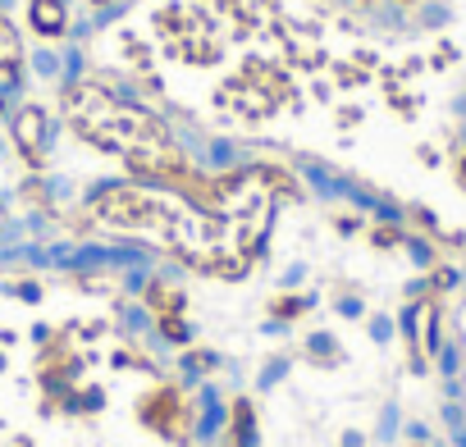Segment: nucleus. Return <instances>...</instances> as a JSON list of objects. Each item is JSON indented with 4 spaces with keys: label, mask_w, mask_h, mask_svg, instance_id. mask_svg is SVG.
Here are the masks:
<instances>
[{
    "label": "nucleus",
    "mask_w": 466,
    "mask_h": 447,
    "mask_svg": "<svg viewBox=\"0 0 466 447\" xmlns=\"http://www.w3.org/2000/svg\"><path fill=\"white\" fill-rule=\"evenodd\" d=\"M69 119L83 133H92L101 146H110V151H119L128 160H151L156 151H165V133L147 114H137V110L101 96V92H78L69 101Z\"/></svg>",
    "instance_id": "nucleus-1"
},
{
    "label": "nucleus",
    "mask_w": 466,
    "mask_h": 447,
    "mask_svg": "<svg viewBox=\"0 0 466 447\" xmlns=\"http://www.w3.org/2000/svg\"><path fill=\"white\" fill-rule=\"evenodd\" d=\"M19 55H24L19 33L10 28V19H0V69H15V65H19Z\"/></svg>",
    "instance_id": "nucleus-2"
},
{
    "label": "nucleus",
    "mask_w": 466,
    "mask_h": 447,
    "mask_svg": "<svg viewBox=\"0 0 466 447\" xmlns=\"http://www.w3.org/2000/svg\"><path fill=\"white\" fill-rule=\"evenodd\" d=\"M33 19L46 24V33H60V24H65V0H33Z\"/></svg>",
    "instance_id": "nucleus-3"
}]
</instances>
